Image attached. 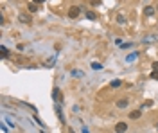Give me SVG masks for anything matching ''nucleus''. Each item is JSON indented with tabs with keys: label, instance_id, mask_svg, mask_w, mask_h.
Returning <instances> with one entry per match:
<instances>
[{
	"label": "nucleus",
	"instance_id": "nucleus-5",
	"mask_svg": "<svg viewBox=\"0 0 158 133\" xmlns=\"http://www.w3.org/2000/svg\"><path fill=\"white\" fill-rule=\"evenodd\" d=\"M128 104H129L128 99H119V101H117V108H119V110H124V108H128Z\"/></svg>",
	"mask_w": 158,
	"mask_h": 133
},
{
	"label": "nucleus",
	"instance_id": "nucleus-17",
	"mask_svg": "<svg viewBox=\"0 0 158 133\" xmlns=\"http://www.w3.org/2000/svg\"><path fill=\"white\" fill-rule=\"evenodd\" d=\"M34 121H36L40 126H43V121H42V119H40V117H36V115H34Z\"/></svg>",
	"mask_w": 158,
	"mask_h": 133
},
{
	"label": "nucleus",
	"instance_id": "nucleus-15",
	"mask_svg": "<svg viewBox=\"0 0 158 133\" xmlns=\"http://www.w3.org/2000/svg\"><path fill=\"white\" fill-rule=\"evenodd\" d=\"M92 69H93V70H101V69H102V65L97 63V61H93V63H92Z\"/></svg>",
	"mask_w": 158,
	"mask_h": 133
},
{
	"label": "nucleus",
	"instance_id": "nucleus-13",
	"mask_svg": "<svg viewBox=\"0 0 158 133\" xmlns=\"http://www.w3.org/2000/svg\"><path fill=\"white\" fill-rule=\"evenodd\" d=\"M136 56H139V52H131V54L126 58V61H133V59H136Z\"/></svg>",
	"mask_w": 158,
	"mask_h": 133
},
{
	"label": "nucleus",
	"instance_id": "nucleus-18",
	"mask_svg": "<svg viewBox=\"0 0 158 133\" xmlns=\"http://www.w3.org/2000/svg\"><path fill=\"white\" fill-rule=\"evenodd\" d=\"M153 69H155V70H158V61H155V63H153Z\"/></svg>",
	"mask_w": 158,
	"mask_h": 133
},
{
	"label": "nucleus",
	"instance_id": "nucleus-1",
	"mask_svg": "<svg viewBox=\"0 0 158 133\" xmlns=\"http://www.w3.org/2000/svg\"><path fill=\"white\" fill-rule=\"evenodd\" d=\"M18 20H20V24H25V25H29V24L32 22L31 15H27V13H20V15H18Z\"/></svg>",
	"mask_w": 158,
	"mask_h": 133
},
{
	"label": "nucleus",
	"instance_id": "nucleus-19",
	"mask_svg": "<svg viewBox=\"0 0 158 133\" xmlns=\"http://www.w3.org/2000/svg\"><path fill=\"white\" fill-rule=\"evenodd\" d=\"M156 131H158V122H156Z\"/></svg>",
	"mask_w": 158,
	"mask_h": 133
},
{
	"label": "nucleus",
	"instance_id": "nucleus-3",
	"mask_svg": "<svg viewBox=\"0 0 158 133\" xmlns=\"http://www.w3.org/2000/svg\"><path fill=\"white\" fill-rule=\"evenodd\" d=\"M115 131H117V133H124V131H128V122H124V121L117 122V124H115Z\"/></svg>",
	"mask_w": 158,
	"mask_h": 133
},
{
	"label": "nucleus",
	"instance_id": "nucleus-4",
	"mask_svg": "<svg viewBox=\"0 0 158 133\" xmlns=\"http://www.w3.org/2000/svg\"><path fill=\"white\" fill-rule=\"evenodd\" d=\"M52 99H54V101H56L58 104H59L61 101H63V95H61L59 88H54V90H52Z\"/></svg>",
	"mask_w": 158,
	"mask_h": 133
},
{
	"label": "nucleus",
	"instance_id": "nucleus-2",
	"mask_svg": "<svg viewBox=\"0 0 158 133\" xmlns=\"http://www.w3.org/2000/svg\"><path fill=\"white\" fill-rule=\"evenodd\" d=\"M79 13H81V7H79V5H72V7L68 9V16H70V18H77Z\"/></svg>",
	"mask_w": 158,
	"mask_h": 133
},
{
	"label": "nucleus",
	"instance_id": "nucleus-16",
	"mask_svg": "<svg viewBox=\"0 0 158 133\" xmlns=\"http://www.w3.org/2000/svg\"><path fill=\"white\" fill-rule=\"evenodd\" d=\"M151 79H156V81H158V70H153V72H151Z\"/></svg>",
	"mask_w": 158,
	"mask_h": 133
},
{
	"label": "nucleus",
	"instance_id": "nucleus-11",
	"mask_svg": "<svg viewBox=\"0 0 158 133\" xmlns=\"http://www.w3.org/2000/svg\"><path fill=\"white\" fill-rule=\"evenodd\" d=\"M117 24H119V25H124V24H126V16H124V15H119V16H117Z\"/></svg>",
	"mask_w": 158,
	"mask_h": 133
},
{
	"label": "nucleus",
	"instance_id": "nucleus-6",
	"mask_svg": "<svg viewBox=\"0 0 158 133\" xmlns=\"http://www.w3.org/2000/svg\"><path fill=\"white\" fill-rule=\"evenodd\" d=\"M140 115H142V110L139 108V110H133V112H129V119H133V121H136V119H140Z\"/></svg>",
	"mask_w": 158,
	"mask_h": 133
},
{
	"label": "nucleus",
	"instance_id": "nucleus-9",
	"mask_svg": "<svg viewBox=\"0 0 158 133\" xmlns=\"http://www.w3.org/2000/svg\"><path fill=\"white\" fill-rule=\"evenodd\" d=\"M0 54H2V58H9V49L4 47V45H0Z\"/></svg>",
	"mask_w": 158,
	"mask_h": 133
},
{
	"label": "nucleus",
	"instance_id": "nucleus-7",
	"mask_svg": "<svg viewBox=\"0 0 158 133\" xmlns=\"http://www.w3.org/2000/svg\"><path fill=\"white\" fill-rule=\"evenodd\" d=\"M27 9H29V13H36L40 9V5L36 2H27Z\"/></svg>",
	"mask_w": 158,
	"mask_h": 133
},
{
	"label": "nucleus",
	"instance_id": "nucleus-12",
	"mask_svg": "<svg viewBox=\"0 0 158 133\" xmlns=\"http://www.w3.org/2000/svg\"><path fill=\"white\" fill-rule=\"evenodd\" d=\"M86 18L88 20H97V15H95L93 11H86Z\"/></svg>",
	"mask_w": 158,
	"mask_h": 133
},
{
	"label": "nucleus",
	"instance_id": "nucleus-8",
	"mask_svg": "<svg viewBox=\"0 0 158 133\" xmlns=\"http://www.w3.org/2000/svg\"><path fill=\"white\" fill-rule=\"evenodd\" d=\"M155 11H156V9L153 7V5H147V7L144 9V15H146V16H153V15H155Z\"/></svg>",
	"mask_w": 158,
	"mask_h": 133
},
{
	"label": "nucleus",
	"instance_id": "nucleus-10",
	"mask_svg": "<svg viewBox=\"0 0 158 133\" xmlns=\"http://www.w3.org/2000/svg\"><path fill=\"white\" fill-rule=\"evenodd\" d=\"M56 114H58V117H59V121L65 122V117H63V112H61V106H59V104H56Z\"/></svg>",
	"mask_w": 158,
	"mask_h": 133
},
{
	"label": "nucleus",
	"instance_id": "nucleus-14",
	"mask_svg": "<svg viewBox=\"0 0 158 133\" xmlns=\"http://www.w3.org/2000/svg\"><path fill=\"white\" fill-rule=\"evenodd\" d=\"M122 85L120 79H115V81H112V88H119V86Z\"/></svg>",
	"mask_w": 158,
	"mask_h": 133
}]
</instances>
